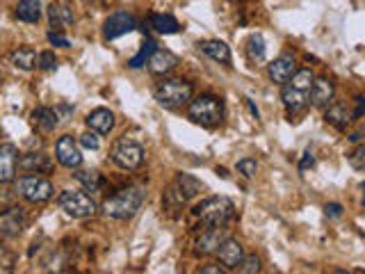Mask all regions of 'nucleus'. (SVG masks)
Segmentation results:
<instances>
[{
	"label": "nucleus",
	"mask_w": 365,
	"mask_h": 274,
	"mask_svg": "<svg viewBox=\"0 0 365 274\" xmlns=\"http://www.w3.org/2000/svg\"><path fill=\"white\" fill-rule=\"evenodd\" d=\"M226 240H228V231L224 226L205 228V231L197 240V251H199V254H217Z\"/></svg>",
	"instance_id": "obj_12"
},
{
	"label": "nucleus",
	"mask_w": 365,
	"mask_h": 274,
	"mask_svg": "<svg viewBox=\"0 0 365 274\" xmlns=\"http://www.w3.org/2000/svg\"><path fill=\"white\" fill-rule=\"evenodd\" d=\"M16 165H19L16 148L11 146V144H3V146H0V181H3V183L14 181Z\"/></svg>",
	"instance_id": "obj_17"
},
{
	"label": "nucleus",
	"mask_w": 365,
	"mask_h": 274,
	"mask_svg": "<svg viewBox=\"0 0 365 274\" xmlns=\"http://www.w3.org/2000/svg\"><path fill=\"white\" fill-rule=\"evenodd\" d=\"M55 153H57V163H60L62 167L78 169L80 165H83V153H80V148L73 142L71 135H62L60 140H57Z\"/></svg>",
	"instance_id": "obj_10"
},
{
	"label": "nucleus",
	"mask_w": 365,
	"mask_h": 274,
	"mask_svg": "<svg viewBox=\"0 0 365 274\" xmlns=\"http://www.w3.org/2000/svg\"><path fill=\"white\" fill-rule=\"evenodd\" d=\"M351 114H354V119L363 117V114H365V96H356V110H354Z\"/></svg>",
	"instance_id": "obj_39"
},
{
	"label": "nucleus",
	"mask_w": 365,
	"mask_h": 274,
	"mask_svg": "<svg viewBox=\"0 0 365 274\" xmlns=\"http://www.w3.org/2000/svg\"><path fill=\"white\" fill-rule=\"evenodd\" d=\"M85 3H96V0H85Z\"/></svg>",
	"instance_id": "obj_47"
},
{
	"label": "nucleus",
	"mask_w": 365,
	"mask_h": 274,
	"mask_svg": "<svg viewBox=\"0 0 365 274\" xmlns=\"http://www.w3.org/2000/svg\"><path fill=\"white\" fill-rule=\"evenodd\" d=\"M192 94H194L192 83H187V80H182V78L163 80V83L155 87V101L163 103L167 108L185 106L187 101H192Z\"/></svg>",
	"instance_id": "obj_4"
},
{
	"label": "nucleus",
	"mask_w": 365,
	"mask_h": 274,
	"mask_svg": "<svg viewBox=\"0 0 365 274\" xmlns=\"http://www.w3.org/2000/svg\"><path fill=\"white\" fill-rule=\"evenodd\" d=\"M199 49L208 57H212L215 62L231 64V51H228V46L224 41H215V39L212 41H201Z\"/></svg>",
	"instance_id": "obj_22"
},
{
	"label": "nucleus",
	"mask_w": 365,
	"mask_h": 274,
	"mask_svg": "<svg viewBox=\"0 0 365 274\" xmlns=\"http://www.w3.org/2000/svg\"><path fill=\"white\" fill-rule=\"evenodd\" d=\"M281 98H283V106L288 108L290 114L304 112L306 106H308V101H311L304 89H297V87H292V85H285V87H283Z\"/></svg>",
	"instance_id": "obj_19"
},
{
	"label": "nucleus",
	"mask_w": 365,
	"mask_h": 274,
	"mask_svg": "<svg viewBox=\"0 0 365 274\" xmlns=\"http://www.w3.org/2000/svg\"><path fill=\"white\" fill-rule=\"evenodd\" d=\"M294 73H297V62L290 53H283L281 57H277V60L269 64V78L277 85H285L288 80H292Z\"/></svg>",
	"instance_id": "obj_13"
},
{
	"label": "nucleus",
	"mask_w": 365,
	"mask_h": 274,
	"mask_svg": "<svg viewBox=\"0 0 365 274\" xmlns=\"http://www.w3.org/2000/svg\"><path fill=\"white\" fill-rule=\"evenodd\" d=\"M349 163H351V167H356V169H361V171H365V144H361L356 151H351L349 153Z\"/></svg>",
	"instance_id": "obj_34"
},
{
	"label": "nucleus",
	"mask_w": 365,
	"mask_h": 274,
	"mask_svg": "<svg viewBox=\"0 0 365 274\" xmlns=\"http://www.w3.org/2000/svg\"><path fill=\"white\" fill-rule=\"evenodd\" d=\"M194 215H197L208 228H217V226H226V222L235 215V206L226 197H210V199H203L197 208H194Z\"/></svg>",
	"instance_id": "obj_2"
},
{
	"label": "nucleus",
	"mask_w": 365,
	"mask_h": 274,
	"mask_svg": "<svg viewBox=\"0 0 365 274\" xmlns=\"http://www.w3.org/2000/svg\"><path fill=\"white\" fill-rule=\"evenodd\" d=\"M26 226H28V217L21 206H11V208H7L3 217H0V231H3L5 238L21 235Z\"/></svg>",
	"instance_id": "obj_11"
},
{
	"label": "nucleus",
	"mask_w": 365,
	"mask_h": 274,
	"mask_svg": "<svg viewBox=\"0 0 365 274\" xmlns=\"http://www.w3.org/2000/svg\"><path fill=\"white\" fill-rule=\"evenodd\" d=\"M155 49H158V44H155L153 39H146V41L142 44V51L133 57V60L128 62V66H130V68H140V66L148 64V60H151V55L155 53Z\"/></svg>",
	"instance_id": "obj_28"
},
{
	"label": "nucleus",
	"mask_w": 365,
	"mask_h": 274,
	"mask_svg": "<svg viewBox=\"0 0 365 274\" xmlns=\"http://www.w3.org/2000/svg\"><path fill=\"white\" fill-rule=\"evenodd\" d=\"M16 19L23 23H37L41 19V0H19Z\"/></svg>",
	"instance_id": "obj_21"
},
{
	"label": "nucleus",
	"mask_w": 365,
	"mask_h": 274,
	"mask_svg": "<svg viewBox=\"0 0 365 274\" xmlns=\"http://www.w3.org/2000/svg\"><path fill=\"white\" fill-rule=\"evenodd\" d=\"M240 274H260V258L256 254L245 256V260L240 263Z\"/></svg>",
	"instance_id": "obj_32"
},
{
	"label": "nucleus",
	"mask_w": 365,
	"mask_h": 274,
	"mask_svg": "<svg viewBox=\"0 0 365 274\" xmlns=\"http://www.w3.org/2000/svg\"><path fill=\"white\" fill-rule=\"evenodd\" d=\"M48 41H51L53 46H62V49H68V46H71V44H68V39H66V37H62V34H57L55 30H53V32H48Z\"/></svg>",
	"instance_id": "obj_37"
},
{
	"label": "nucleus",
	"mask_w": 365,
	"mask_h": 274,
	"mask_svg": "<svg viewBox=\"0 0 365 274\" xmlns=\"http://www.w3.org/2000/svg\"><path fill=\"white\" fill-rule=\"evenodd\" d=\"M178 64H180V60L171 51L155 49V53L151 55V60H148V71L155 73V76H167V73L174 71Z\"/></svg>",
	"instance_id": "obj_15"
},
{
	"label": "nucleus",
	"mask_w": 365,
	"mask_h": 274,
	"mask_svg": "<svg viewBox=\"0 0 365 274\" xmlns=\"http://www.w3.org/2000/svg\"><path fill=\"white\" fill-rule=\"evenodd\" d=\"M203 190V183L190 174H178L171 188L165 192L163 203L165 206H185L190 199H194Z\"/></svg>",
	"instance_id": "obj_6"
},
{
	"label": "nucleus",
	"mask_w": 365,
	"mask_h": 274,
	"mask_svg": "<svg viewBox=\"0 0 365 274\" xmlns=\"http://www.w3.org/2000/svg\"><path fill=\"white\" fill-rule=\"evenodd\" d=\"M39 66L43 68V71H55V68H57V57L51 51H43L39 55Z\"/></svg>",
	"instance_id": "obj_35"
},
{
	"label": "nucleus",
	"mask_w": 365,
	"mask_h": 274,
	"mask_svg": "<svg viewBox=\"0 0 365 274\" xmlns=\"http://www.w3.org/2000/svg\"><path fill=\"white\" fill-rule=\"evenodd\" d=\"M151 28L158 30L160 34H176L180 30L178 21L171 14H153L151 16Z\"/></svg>",
	"instance_id": "obj_27"
},
{
	"label": "nucleus",
	"mask_w": 365,
	"mask_h": 274,
	"mask_svg": "<svg viewBox=\"0 0 365 274\" xmlns=\"http://www.w3.org/2000/svg\"><path fill=\"white\" fill-rule=\"evenodd\" d=\"M76 178L83 183L87 192H98L103 186V178L98 171H76Z\"/></svg>",
	"instance_id": "obj_29"
},
{
	"label": "nucleus",
	"mask_w": 365,
	"mask_h": 274,
	"mask_svg": "<svg viewBox=\"0 0 365 274\" xmlns=\"http://www.w3.org/2000/svg\"><path fill=\"white\" fill-rule=\"evenodd\" d=\"M249 57L254 62L265 60V39H262V34H254V37L249 39Z\"/></svg>",
	"instance_id": "obj_30"
},
{
	"label": "nucleus",
	"mask_w": 365,
	"mask_h": 274,
	"mask_svg": "<svg viewBox=\"0 0 365 274\" xmlns=\"http://www.w3.org/2000/svg\"><path fill=\"white\" fill-rule=\"evenodd\" d=\"M334 94H336V87L329 78H315L311 91H308V98H311L315 108H329L331 103H334Z\"/></svg>",
	"instance_id": "obj_14"
},
{
	"label": "nucleus",
	"mask_w": 365,
	"mask_h": 274,
	"mask_svg": "<svg viewBox=\"0 0 365 274\" xmlns=\"http://www.w3.org/2000/svg\"><path fill=\"white\" fill-rule=\"evenodd\" d=\"M237 169H240V174H245L247 178H254L256 171H258V163L254 158H242L237 163Z\"/></svg>",
	"instance_id": "obj_33"
},
{
	"label": "nucleus",
	"mask_w": 365,
	"mask_h": 274,
	"mask_svg": "<svg viewBox=\"0 0 365 274\" xmlns=\"http://www.w3.org/2000/svg\"><path fill=\"white\" fill-rule=\"evenodd\" d=\"M199 274H228V272L220 265H205V268H201Z\"/></svg>",
	"instance_id": "obj_42"
},
{
	"label": "nucleus",
	"mask_w": 365,
	"mask_h": 274,
	"mask_svg": "<svg viewBox=\"0 0 365 274\" xmlns=\"http://www.w3.org/2000/svg\"><path fill=\"white\" fill-rule=\"evenodd\" d=\"M247 106H249V110H251V114H254V117L258 119V117H260V114H258V108H256V106H254V103H251L249 98H247Z\"/></svg>",
	"instance_id": "obj_44"
},
{
	"label": "nucleus",
	"mask_w": 365,
	"mask_h": 274,
	"mask_svg": "<svg viewBox=\"0 0 365 274\" xmlns=\"http://www.w3.org/2000/svg\"><path fill=\"white\" fill-rule=\"evenodd\" d=\"M55 112H57V117H60V121H66L68 114L73 112V108L66 106V103H60V106H55Z\"/></svg>",
	"instance_id": "obj_38"
},
{
	"label": "nucleus",
	"mask_w": 365,
	"mask_h": 274,
	"mask_svg": "<svg viewBox=\"0 0 365 274\" xmlns=\"http://www.w3.org/2000/svg\"><path fill=\"white\" fill-rule=\"evenodd\" d=\"M324 210H327L329 217H340V215H342V206H340V203H327V208H324Z\"/></svg>",
	"instance_id": "obj_40"
},
{
	"label": "nucleus",
	"mask_w": 365,
	"mask_h": 274,
	"mask_svg": "<svg viewBox=\"0 0 365 274\" xmlns=\"http://www.w3.org/2000/svg\"><path fill=\"white\" fill-rule=\"evenodd\" d=\"M217 258H220V263L224 268H240V263L245 260L242 245H240L237 240L228 238L226 243L220 247V251H217Z\"/></svg>",
	"instance_id": "obj_16"
},
{
	"label": "nucleus",
	"mask_w": 365,
	"mask_h": 274,
	"mask_svg": "<svg viewBox=\"0 0 365 274\" xmlns=\"http://www.w3.org/2000/svg\"><path fill=\"white\" fill-rule=\"evenodd\" d=\"M9 60L16 68L30 71V68H34V64H37V53H34L32 49H28V46H23V49H16L14 53L9 55Z\"/></svg>",
	"instance_id": "obj_26"
},
{
	"label": "nucleus",
	"mask_w": 365,
	"mask_h": 274,
	"mask_svg": "<svg viewBox=\"0 0 365 274\" xmlns=\"http://www.w3.org/2000/svg\"><path fill=\"white\" fill-rule=\"evenodd\" d=\"M363 137H365V126H361V128H359L356 133H351V135H349V140H351V142H359V140H363Z\"/></svg>",
	"instance_id": "obj_43"
},
{
	"label": "nucleus",
	"mask_w": 365,
	"mask_h": 274,
	"mask_svg": "<svg viewBox=\"0 0 365 274\" xmlns=\"http://www.w3.org/2000/svg\"><path fill=\"white\" fill-rule=\"evenodd\" d=\"M313 83H315V76H313L311 68H302V71H297V73L292 76V87H297V89L311 91Z\"/></svg>",
	"instance_id": "obj_31"
},
{
	"label": "nucleus",
	"mask_w": 365,
	"mask_h": 274,
	"mask_svg": "<svg viewBox=\"0 0 365 274\" xmlns=\"http://www.w3.org/2000/svg\"><path fill=\"white\" fill-rule=\"evenodd\" d=\"M60 208L68 215V217H76V220H83V217H91L96 213V201L89 197L85 192H78V190H64L60 194Z\"/></svg>",
	"instance_id": "obj_7"
},
{
	"label": "nucleus",
	"mask_w": 365,
	"mask_h": 274,
	"mask_svg": "<svg viewBox=\"0 0 365 274\" xmlns=\"http://www.w3.org/2000/svg\"><path fill=\"white\" fill-rule=\"evenodd\" d=\"M21 167L26 169V171L37 169V174H39V171H51L53 163H51V158L46 156V153H28V156L21 158Z\"/></svg>",
	"instance_id": "obj_25"
},
{
	"label": "nucleus",
	"mask_w": 365,
	"mask_h": 274,
	"mask_svg": "<svg viewBox=\"0 0 365 274\" xmlns=\"http://www.w3.org/2000/svg\"><path fill=\"white\" fill-rule=\"evenodd\" d=\"M14 192L19 197H23L30 203H46L53 199L55 188L48 178H41V176H23L16 181Z\"/></svg>",
	"instance_id": "obj_5"
},
{
	"label": "nucleus",
	"mask_w": 365,
	"mask_h": 274,
	"mask_svg": "<svg viewBox=\"0 0 365 274\" xmlns=\"http://www.w3.org/2000/svg\"><path fill=\"white\" fill-rule=\"evenodd\" d=\"M135 30V16L130 14V11L125 9H117L112 11V14L108 16V21L103 23V34H106V39H119L123 37V34H128Z\"/></svg>",
	"instance_id": "obj_9"
},
{
	"label": "nucleus",
	"mask_w": 365,
	"mask_h": 274,
	"mask_svg": "<svg viewBox=\"0 0 365 274\" xmlns=\"http://www.w3.org/2000/svg\"><path fill=\"white\" fill-rule=\"evenodd\" d=\"M334 274H351V272H347V270H336Z\"/></svg>",
	"instance_id": "obj_45"
},
{
	"label": "nucleus",
	"mask_w": 365,
	"mask_h": 274,
	"mask_svg": "<svg viewBox=\"0 0 365 274\" xmlns=\"http://www.w3.org/2000/svg\"><path fill=\"white\" fill-rule=\"evenodd\" d=\"M87 126L94 133H101V135H108L112 128H114V114L106 108H98L94 112H89L87 114Z\"/></svg>",
	"instance_id": "obj_20"
},
{
	"label": "nucleus",
	"mask_w": 365,
	"mask_h": 274,
	"mask_svg": "<svg viewBox=\"0 0 365 274\" xmlns=\"http://www.w3.org/2000/svg\"><path fill=\"white\" fill-rule=\"evenodd\" d=\"M32 119L43 133H53L57 128V123H60V117H57L55 108H43V106L32 112Z\"/></svg>",
	"instance_id": "obj_23"
},
{
	"label": "nucleus",
	"mask_w": 365,
	"mask_h": 274,
	"mask_svg": "<svg viewBox=\"0 0 365 274\" xmlns=\"http://www.w3.org/2000/svg\"><path fill=\"white\" fill-rule=\"evenodd\" d=\"M78 142L83 144L85 148H91V151H96V148L101 146V144H98V137H96V135H91V133L80 135V137H78Z\"/></svg>",
	"instance_id": "obj_36"
},
{
	"label": "nucleus",
	"mask_w": 365,
	"mask_h": 274,
	"mask_svg": "<svg viewBox=\"0 0 365 274\" xmlns=\"http://www.w3.org/2000/svg\"><path fill=\"white\" fill-rule=\"evenodd\" d=\"M144 203V188L142 186H128L119 190L117 194L103 203V213L112 220H130L135 217V213L142 208Z\"/></svg>",
	"instance_id": "obj_1"
},
{
	"label": "nucleus",
	"mask_w": 365,
	"mask_h": 274,
	"mask_svg": "<svg viewBox=\"0 0 365 274\" xmlns=\"http://www.w3.org/2000/svg\"><path fill=\"white\" fill-rule=\"evenodd\" d=\"M361 188H363V192H365V183H363V186H361ZM363 206H365V197H363Z\"/></svg>",
	"instance_id": "obj_46"
},
{
	"label": "nucleus",
	"mask_w": 365,
	"mask_h": 274,
	"mask_svg": "<svg viewBox=\"0 0 365 274\" xmlns=\"http://www.w3.org/2000/svg\"><path fill=\"white\" fill-rule=\"evenodd\" d=\"M351 119H354V114L347 110V103H340V101H334L324 112V121L331 123L338 131H345Z\"/></svg>",
	"instance_id": "obj_18"
},
{
	"label": "nucleus",
	"mask_w": 365,
	"mask_h": 274,
	"mask_svg": "<svg viewBox=\"0 0 365 274\" xmlns=\"http://www.w3.org/2000/svg\"><path fill=\"white\" fill-rule=\"evenodd\" d=\"M110 158L117 167H121L125 171H135V169H140L144 163V148L137 142L128 140V137H123V140H119L112 146Z\"/></svg>",
	"instance_id": "obj_8"
},
{
	"label": "nucleus",
	"mask_w": 365,
	"mask_h": 274,
	"mask_svg": "<svg viewBox=\"0 0 365 274\" xmlns=\"http://www.w3.org/2000/svg\"><path fill=\"white\" fill-rule=\"evenodd\" d=\"M187 117L194 123L205 126V128H215V126L222 123V119H224V103L217 96H208V94L199 96L190 103Z\"/></svg>",
	"instance_id": "obj_3"
},
{
	"label": "nucleus",
	"mask_w": 365,
	"mask_h": 274,
	"mask_svg": "<svg viewBox=\"0 0 365 274\" xmlns=\"http://www.w3.org/2000/svg\"><path fill=\"white\" fill-rule=\"evenodd\" d=\"M48 19H51V26L55 30H62L64 26H71V23H73V11L68 9L66 5L51 3V7H48Z\"/></svg>",
	"instance_id": "obj_24"
},
{
	"label": "nucleus",
	"mask_w": 365,
	"mask_h": 274,
	"mask_svg": "<svg viewBox=\"0 0 365 274\" xmlns=\"http://www.w3.org/2000/svg\"><path fill=\"white\" fill-rule=\"evenodd\" d=\"M313 165H315V158H313V153H304L302 163H299V171H306L308 167H313Z\"/></svg>",
	"instance_id": "obj_41"
}]
</instances>
